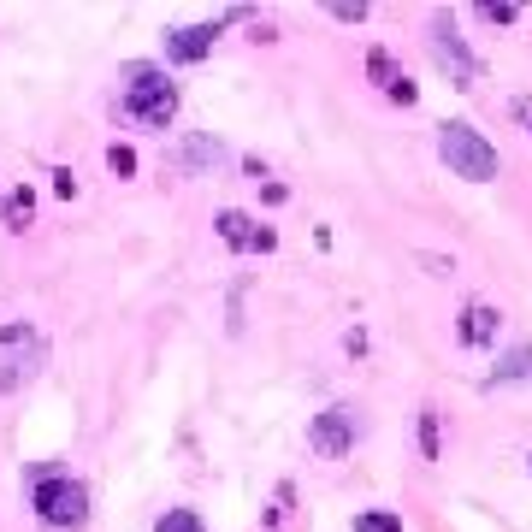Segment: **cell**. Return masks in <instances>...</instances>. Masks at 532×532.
Masks as SVG:
<instances>
[{
  "instance_id": "6da1fadb",
  "label": "cell",
  "mask_w": 532,
  "mask_h": 532,
  "mask_svg": "<svg viewBox=\"0 0 532 532\" xmlns=\"http://www.w3.org/2000/svg\"><path fill=\"white\" fill-rule=\"evenodd\" d=\"M119 113L136 119L142 131H166V125H172V113H178V83H172L160 66H125Z\"/></svg>"
},
{
  "instance_id": "7a4b0ae2",
  "label": "cell",
  "mask_w": 532,
  "mask_h": 532,
  "mask_svg": "<svg viewBox=\"0 0 532 532\" xmlns=\"http://www.w3.org/2000/svg\"><path fill=\"white\" fill-rule=\"evenodd\" d=\"M30 503L48 527H89V485L71 479L66 467H36V485H30Z\"/></svg>"
},
{
  "instance_id": "3957f363",
  "label": "cell",
  "mask_w": 532,
  "mask_h": 532,
  "mask_svg": "<svg viewBox=\"0 0 532 532\" xmlns=\"http://www.w3.org/2000/svg\"><path fill=\"white\" fill-rule=\"evenodd\" d=\"M438 160H444L456 178H467V184H491V178H497V148L473 131V125H462V119L438 125Z\"/></svg>"
},
{
  "instance_id": "277c9868",
  "label": "cell",
  "mask_w": 532,
  "mask_h": 532,
  "mask_svg": "<svg viewBox=\"0 0 532 532\" xmlns=\"http://www.w3.org/2000/svg\"><path fill=\"white\" fill-rule=\"evenodd\" d=\"M42 367H48V343L42 337L30 326H0V391L30 385Z\"/></svg>"
},
{
  "instance_id": "5b68a950",
  "label": "cell",
  "mask_w": 532,
  "mask_h": 532,
  "mask_svg": "<svg viewBox=\"0 0 532 532\" xmlns=\"http://www.w3.org/2000/svg\"><path fill=\"white\" fill-rule=\"evenodd\" d=\"M361 432H367V420H361V408H349V402H337V408H326V414H314V426H308V444H314L320 456H349Z\"/></svg>"
},
{
  "instance_id": "8992f818",
  "label": "cell",
  "mask_w": 532,
  "mask_h": 532,
  "mask_svg": "<svg viewBox=\"0 0 532 532\" xmlns=\"http://www.w3.org/2000/svg\"><path fill=\"white\" fill-rule=\"evenodd\" d=\"M432 54H438V66L450 71V83H462V89L479 83V60L467 54V42L456 36V24H450V18H432Z\"/></svg>"
},
{
  "instance_id": "52a82bcc",
  "label": "cell",
  "mask_w": 532,
  "mask_h": 532,
  "mask_svg": "<svg viewBox=\"0 0 532 532\" xmlns=\"http://www.w3.org/2000/svg\"><path fill=\"white\" fill-rule=\"evenodd\" d=\"M213 36H219V24H184V30H166V60L196 66V60L213 54Z\"/></svg>"
},
{
  "instance_id": "ba28073f",
  "label": "cell",
  "mask_w": 532,
  "mask_h": 532,
  "mask_svg": "<svg viewBox=\"0 0 532 532\" xmlns=\"http://www.w3.org/2000/svg\"><path fill=\"white\" fill-rule=\"evenodd\" d=\"M219 237H225L231 249H272V231L255 225L249 213H237V207H231V213H219Z\"/></svg>"
},
{
  "instance_id": "9c48e42d",
  "label": "cell",
  "mask_w": 532,
  "mask_h": 532,
  "mask_svg": "<svg viewBox=\"0 0 532 532\" xmlns=\"http://www.w3.org/2000/svg\"><path fill=\"white\" fill-rule=\"evenodd\" d=\"M497 326H503V314L497 308H485V302H467L462 308V343H473V349H485V343H497Z\"/></svg>"
},
{
  "instance_id": "30bf717a",
  "label": "cell",
  "mask_w": 532,
  "mask_h": 532,
  "mask_svg": "<svg viewBox=\"0 0 532 532\" xmlns=\"http://www.w3.org/2000/svg\"><path fill=\"white\" fill-rule=\"evenodd\" d=\"M219 160H225V142H213V136H184V148H178V166L184 172H207Z\"/></svg>"
},
{
  "instance_id": "8fae6325",
  "label": "cell",
  "mask_w": 532,
  "mask_h": 532,
  "mask_svg": "<svg viewBox=\"0 0 532 532\" xmlns=\"http://www.w3.org/2000/svg\"><path fill=\"white\" fill-rule=\"evenodd\" d=\"M30 213H36V196H30V190H12V196H6V231H24Z\"/></svg>"
},
{
  "instance_id": "7c38bea8",
  "label": "cell",
  "mask_w": 532,
  "mask_h": 532,
  "mask_svg": "<svg viewBox=\"0 0 532 532\" xmlns=\"http://www.w3.org/2000/svg\"><path fill=\"white\" fill-rule=\"evenodd\" d=\"M509 379H532V349H527V343L503 355V367H497V385H509Z\"/></svg>"
},
{
  "instance_id": "4fadbf2b",
  "label": "cell",
  "mask_w": 532,
  "mask_h": 532,
  "mask_svg": "<svg viewBox=\"0 0 532 532\" xmlns=\"http://www.w3.org/2000/svg\"><path fill=\"white\" fill-rule=\"evenodd\" d=\"M355 532H402V515H391V509H361L355 515Z\"/></svg>"
},
{
  "instance_id": "5bb4252c",
  "label": "cell",
  "mask_w": 532,
  "mask_h": 532,
  "mask_svg": "<svg viewBox=\"0 0 532 532\" xmlns=\"http://www.w3.org/2000/svg\"><path fill=\"white\" fill-rule=\"evenodd\" d=\"M154 532H207V527H201L196 509H166V515L154 521Z\"/></svg>"
},
{
  "instance_id": "9a60e30c",
  "label": "cell",
  "mask_w": 532,
  "mask_h": 532,
  "mask_svg": "<svg viewBox=\"0 0 532 532\" xmlns=\"http://www.w3.org/2000/svg\"><path fill=\"white\" fill-rule=\"evenodd\" d=\"M420 450L426 462H438V408H420Z\"/></svg>"
},
{
  "instance_id": "2e32d148",
  "label": "cell",
  "mask_w": 532,
  "mask_h": 532,
  "mask_svg": "<svg viewBox=\"0 0 532 532\" xmlns=\"http://www.w3.org/2000/svg\"><path fill=\"white\" fill-rule=\"evenodd\" d=\"M107 166H113L119 178H131V172H136V154H131V148H119V142H113V148H107Z\"/></svg>"
},
{
  "instance_id": "e0dca14e",
  "label": "cell",
  "mask_w": 532,
  "mask_h": 532,
  "mask_svg": "<svg viewBox=\"0 0 532 532\" xmlns=\"http://www.w3.org/2000/svg\"><path fill=\"white\" fill-rule=\"evenodd\" d=\"M479 12H485V18H491V24H509V18H515V12H521V6H479Z\"/></svg>"
}]
</instances>
